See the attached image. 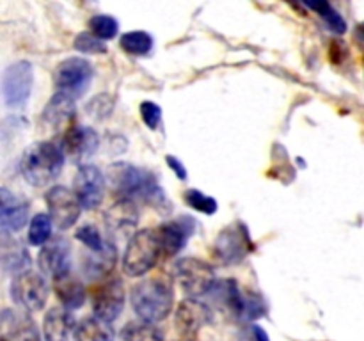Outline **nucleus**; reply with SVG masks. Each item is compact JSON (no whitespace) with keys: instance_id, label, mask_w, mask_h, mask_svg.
<instances>
[{"instance_id":"e433bc0d","label":"nucleus","mask_w":364,"mask_h":341,"mask_svg":"<svg viewBox=\"0 0 364 341\" xmlns=\"http://www.w3.org/2000/svg\"><path fill=\"white\" fill-rule=\"evenodd\" d=\"M355 36H358L359 41H361L364 45V23H361L358 28H355Z\"/></svg>"},{"instance_id":"aec40b11","label":"nucleus","mask_w":364,"mask_h":341,"mask_svg":"<svg viewBox=\"0 0 364 341\" xmlns=\"http://www.w3.org/2000/svg\"><path fill=\"white\" fill-rule=\"evenodd\" d=\"M117 261L116 245L112 242H105L103 249L91 251V254L82 258V270L89 281H105L109 279L110 272L114 270Z\"/></svg>"},{"instance_id":"6ab92c4d","label":"nucleus","mask_w":364,"mask_h":341,"mask_svg":"<svg viewBox=\"0 0 364 341\" xmlns=\"http://www.w3.org/2000/svg\"><path fill=\"white\" fill-rule=\"evenodd\" d=\"M75 116V102L71 96L55 92L41 112V123L48 131H59L70 124ZM70 128V126H68Z\"/></svg>"},{"instance_id":"1a4fd4ad","label":"nucleus","mask_w":364,"mask_h":341,"mask_svg":"<svg viewBox=\"0 0 364 341\" xmlns=\"http://www.w3.org/2000/svg\"><path fill=\"white\" fill-rule=\"evenodd\" d=\"M251 251V238L244 224H231L219 233L213 244V254L223 265H237Z\"/></svg>"},{"instance_id":"9b49d317","label":"nucleus","mask_w":364,"mask_h":341,"mask_svg":"<svg viewBox=\"0 0 364 341\" xmlns=\"http://www.w3.org/2000/svg\"><path fill=\"white\" fill-rule=\"evenodd\" d=\"M45 199L46 206H48L50 219L59 229H70L80 217V201L75 195V192H71L68 187L55 185V187L46 192Z\"/></svg>"},{"instance_id":"c9c22d12","label":"nucleus","mask_w":364,"mask_h":341,"mask_svg":"<svg viewBox=\"0 0 364 341\" xmlns=\"http://www.w3.org/2000/svg\"><path fill=\"white\" fill-rule=\"evenodd\" d=\"M249 334H251L252 341H270L269 336H267L265 330L259 325H251L249 327Z\"/></svg>"},{"instance_id":"a878e982","label":"nucleus","mask_w":364,"mask_h":341,"mask_svg":"<svg viewBox=\"0 0 364 341\" xmlns=\"http://www.w3.org/2000/svg\"><path fill=\"white\" fill-rule=\"evenodd\" d=\"M75 340L77 341H112L109 330L98 318H84L75 327Z\"/></svg>"},{"instance_id":"f257e3e1","label":"nucleus","mask_w":364,"mask_h":341,"mask_svg":"<svg viewBox=\"0 0 364 341\" xmlns=\"http://www.w3.org/2000/svg\"><path fill=\"white\" fill-rule=\"evenodd\" d=\"M109 183L117 199L142 201L155 208H167V199L162 187L151 173L130 163H114L109 167Z\"/></svg>"},{"instance_id":"7c9ffc66","label":"nucleus","mask_w":364,"mask_h":341,"mask_svg":"<svg viewBox=\"0 0 364 341\" xmlns=\"http://www.w3.org/2000/svg\"><path fill=\"white\" fill-rule=\"evenodd\" d=\"M185 202H187L191 208H194L196 212L206 213V215H213V213L217 212L215 199L210 197V195H205L203 192L196 190V188L185 192Z\"/></svg>"},{"instance_id":"412c9836","label":"nucleus","mask_w":364,"mask_h":341,"mask_svg":"<svg viewBox=\"0 0 364 341\" xmlns=\"http://www.w3.org/2000/svg\"><path fill=\"white\" fill-rule=\"evenodd\" d=\"M187 222H191V219H178L171 220V222L162 224V226L156 229L160 238V245H162V254L164 256H174L183 249V245L187 244L188 237L192 234L194 229V224L188 226Z\"/></svg>"},{"instance_id":"bb28decb","label":"nucleus","mask_w":364,"mask_h":341,"mask_svg":"<svg viewBox=\"0 0 364 341\" xmlns=\"http://www.w3.org/2000/svg\"><path fill=\"white\" fill-rule=\"evenodd\" d=\"M52 219L46 213H38L28 224L27 240L31 245H45L52 237Z\"/></svg>"},{"instance_id":"9d476101","label":"nucleus","mask_w":364,"mask_h":341,"mask_svg":"<svg viewBox=\"0 0 364 341\" xmlns=\"http://www.w3.org/2000/svg\"><path fill=\"white\" fill-rule=\"evenodd\" d=\"M124 308V286L119 277L102 281L92 295V311L103 323H112L119 318Z\"/></svg>"},{"instance_id":"b1692460","label":"nucleus","mask_w":364,"mask_h":341,"mask_svg":"<svg viewBox=\"0 0 364 341\" xmlns=\"http://www.w3.org/2000/svg\"><path fill=\"white\" fill-rule=\"evenodd\" d=\"M53 291L66 309H78L85 302V288L80 279L71 274L53 279Z\"/></svg>"},{"instance_id":"f8f14e48","label":"nucleus","mask_w":364,"mask_h":341,"mask_svg":"<svg viewBox=\"0 0 364 341\" xmlns=\"http://www.w3.org/2000/svg\"><path fill=\"white\" fill-rule=\"evenodd\" d=\"M212 320V311L198 298H185L174 315V327L181 341H196L199 330Z\"/></svg>"},{"instance_id":"c756f323","label":"nucleus","mask_w":364,"mask_h":341,"mask_svg":"<svg viewBox=\"0 0 364 341\" xmlns=\"http://www.w3.org/2000/svg\"><path fill=\"white\" fill-rule=\"evenodd\" d=\"M89 28H91V32L96 38L103 41V39H112L117 34L119 23L112 16H109V14H95L89 20Z\"/></svg>"},{"instance_id":"f704fd0d","label":"nucleus","mask_w":364,"mask_h":341,"mask_svg":"<svg viewBox=\"0 0 364 341\" xmlns=\"http://www.w3.org/2000/svg\"><path fill=\"white\" fill-rule=\"evenodd\" d=\"M166 160H167V166L174 170V174H176L180 180H187V169H185V166L176 158V156L169 155Z\"/></svg>"},{"instance_id":"0eeeda50","label":"nucleus","mask_w":364,"mask_h":341,"mask_svg":"<svg viewBox=\"0 0 364 341\" xmlns=\"http://www.w3.org/2000/svg\"><path fill=\"white\" fill-rule=\"evenodd\" d=\"M91 80L92 66L89 60L82 59V57H70V59L63 60L53 73V84H55L57 92H63L71 98L84 94Z\"/></svg>"},{"instance_id":"39448f33","label":"nucleus","mask_w":364,"mask_h":341,"mask_svg":"<svg viewBox=\"0 0 364 341\" xmlns=\"http://www.w3.org/2000/svg\"><path fill=\"white\" fill-rule=\"evenodd\" d=\"M174 277L181 290L191 298L210 293L212 288L215 286L213 266L205 259L192 258V256H185L174 263Z\"/></svg>"},{"instance_id":"2eb2a0df","label":"nucleus","mask_w":364,"mask_h":341,"mask_svg":"<svg viewBox=\"0 0 364 341\" xmlns=\"http://www.w3.org/2000/svg\"><path fill=\"white\" fill-rule=\"evenodd\" d=\"M98 148V134L89 126H70L63 137L64 153L78 166H85V160L91 158Z\"/></svg>"},{"instance_id":"393cba45","label":"nucleus","mask_w":364,"mask_h":341,"mask_svg":"<svg viewBox=\"0 0 364 341\" xmlns=\"http://www.w3.org/2000/svg\"><path fill=\"white\" fill-rule=\"evenodd\" d=\"M121 340L123 341H164V332L155 323L144 322V320H135L128 322L121 330Z\"/></svg>"},{"instance_id":"f03ea898","label":"nucleus","mask_w":364,"mask_h":341,"mask_svg":"<svg viewBox=\"0 0 364 341\" xmlns=\"http://www.w3.org/2000/svg\"><path fill=\"white\" fill-rule=\"evenodd\" d=\"M130 302L139 318L149 323H159L166 320L173 309V286L162 277H148L132 288Z\"/></svg>"},{"instance_id":"2f4dec72","label":"nucleus","mask_w":364,"mask_h":341,"mask_svg":"<svg viewBox=\"0 0 364 341\" xmlns=\"http://www.w3.org/2000/svg\"><path fill=\"white\" fill-rule=\"evenodd\" d=\"M75 237H77L85 247L91 249V251H100V249H103V245H105L102 234H100V231L96 229V226H92V224H85V226L78 227Z\"/></svg>"},{"instance_id":"ddd939ff","label":"nucleus","mask_w":364,"mask_h":341,"mask_svg":"<svg viewBox=\"0 0 364 341\" xmlns=\"http://www.w3.org/2000/svg\"><path fill=\"white\" fill-rule=\"evenodd\" d=\"M75 195L80 201L82 208L92 210L102 202L105 195V176L95 166H80L75 176Z\"/></svg>"},{"instance_id":"f3484780","label":"nucleus","mask_w":364,"mask_h":341,"mask_svg":"<svg viewBox=\"0 0 364 341\" xmlns=\"http://www.w3.org/2000/svg\"><path fill=\"white\" fill-rule=\"evenodd\" d=\"M2 341H41V332L28 315L6 309L2 313Z\"/></svg>"},{"instance_id":"7ed1b4c3","label":"nucleus","mask_w":364,"mask_h":341,"mask_svg":"<svg viewBox=\"0 0 364 341\" xmlns=\"http://www.w3.org/2000/svg\"><path fill=\"white\" fill-rule=\"evenodd\" d=\"M63 144L50 141H41L32 144L23 153L20 162V170L25 180L34 187H46L53 183L64 166Z\"/></svg>"},{"instance_id":"dca6fc26","label":"nucleus","mask_w":364,"mask_h":341,"mask_svg":"<svg viewBox=\"0 0 364 341\" xmlns=\"http://www.w3.org/2000/svg\"><path fill=\"white\" fill-rule=\"evenodd\" d=\"M0 226L2 234L16 233L21 227H25L28 220V202L21 197L14 195L7 188L0 190Z\"/></svg>"},{"instance_id":"72a5a7b5","label":"nucleus","mask_w":364,"mask_h":341,"mask_svg":"<svg viewBox=\"0 0 364 341\" xmlns=\"http://www.w3.org/2000/svg\"><path fill=\"white\" fill-rule=\"evenodd\" d=\"M141 117L146 123V126L156 130L160 126V119H162V109L153 102H144L141 105Z\"/></svg>"},{"instance_id":"a211bd4d","label":"nucleus","mask_w":364,"mask_h":341,"mask_svg":"<svg viewBox=\"0 0 364 341\" xmlns=\"http://www.w3.org/2000/svg\"><path fill=\"white\" fill-rule=\"evenodd\" d=\"M139 222V208L130 199H117L105 213V224L114 237H127Z\"/></svg>"},{"instance_id":"cd10ccee","label":"nucleus","mask_w":364,"mask_h":341,"mask_svg":"<svg viewBox=\"0 0 364 341\" xmlns=\"http://www.w3.org/2000/svg\"><path fill=\"white\" fill-rule=\"evenodd\" d=\"M153 38L148 32L134 31L121 36V48L132 55H146L151 50Z\"/></svg>"},{"instance_id":"4468645a","label":"nucleus","mask_w":364,"mask_h":341,"mask_svg":"<svg viewBox=\"0 0 364 341\" xmlns=\"http://www.w3.org/2000/svg\"><path fill=\"white\" fill-rule=\"evenodd\" d=\"M38 265L45 276L52 279L70 274L71 269V247L64 238H52L43 245L38 256Z\"/></svg>"},{"instance_id":"473e14b6","label":"nucleus","mask_w":364,"mask_h":341,"mask_svg":"<svg viewBox=\"0 0 364 341\" xmlns=\"http://www.w3.org/2000/svg\"><path fill=\"white\" fill-rule=\"evenodd\" d=\"M75 48L82 53H103L107 52L105 43L100 38H96L95 34H87V32H82L75 39Z\"/></svg>"},{"instance_id":"20e7f679","label":"nucleus","mask_w":364,"mask_h":341,"mask_svg":"<svg viewBox=\"0 0 364 341\" xmlns=\"http://www.w3.org/2000/svg\"><path fill=\"white\" fill-rule=\"evenodd\" d=\"M162 256V245L156 229H141L132 234L123 256V270L127 276L139 277L153 269Z\"/></svg>"},{"instance_id":"6e6552de","label":"nucleus","mask_w":364,"mask_h":341,"mask_svg":"<svg viewBox=\"0 0 364 341\" xmlns=\"http://www.w3.org/2000/svg\"><path fill=\"white\" fill-rule=\"evenodd\" d=\"M32 64L27 60H18L11 64L2 77V94L6 99V105L11 109H20L27 103L32 91Z\"/></svg>"},{"instance_id":"5701e85b","label":"nucleus","mask_w":364,"mask_h":341,"mask_svg":"<svg viewBox=\"0 0 364 341\" xmlns=\"http://www.w3.org/2000/svg\"><path fill=\"white\" fill-rule=\"evenodd\" d=\"M73 330V316L66 308H52L43 320L45 341H68Z\"/></svg>"},{"instance_id":"c85d7f7f","label":"nucleus","mask_w":364,"mask_h":341,"mask_svg":"<svg viewBox=\"0 0 364 341\" xmlns=\"http://www.w3.org/2000/svg\"><path fill=\"white\" fill-rule=\"evenodd\" d=\"M308 6L322 16V20L329 25L331 31H334L336 34H343L347 31V21L329 2H309Z\"/></svg>"},{"instance_id":"423d86ee","label":"nucleus","mask_w":364,"mask_h":341,"mask_svg":"<svg viewBox=\"0 0 364 341\" xmlns=\"http://www.w3.org/2000/svg\"><path fill=\"white\" fill-rule=\"evenodd\" d=\"M11 297H13L14 304L20 305L23 311H41L48 298V284H46L43 274L27 270L13 279Z\"/></svg>"},{"instance_id":"4be33fe9","label":"nucleus","mask_w":364,"mask_h":341,"mask_svg":"<svg viewBox=\"0 0 364 341\" xmlns=\"http://www.w3.org/2000/svg\"><path fill=\"white\" fill-rule=\"evenodd\" d=\"M2 269L6 274H13L14 277L31 270V256L27 247L20 240L9 238V234H2Z\"/></svg>"}]
</instances>
